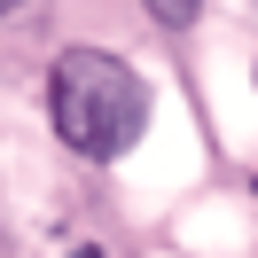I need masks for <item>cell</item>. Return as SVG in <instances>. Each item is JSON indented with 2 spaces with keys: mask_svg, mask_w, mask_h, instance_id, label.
Here are the masks:
<instances>
[{
  "mask_svg": "<svg viewBox=\"0 0 258 258\" xmlns=\"http://www.w3.org/2000/svg\"><path fill=\"white\" fill-rule=\"evenodd\" d=\"M196 8H204V0H149V16H157V24H188Z\"/></svg>",
  "mask_w": 258,
  "mask_h": 258,
  "instance_id": "cell-2",
  "label": "cell"
},
{
  "mask_svg": "<svg viewBox=\"0 0 258 258\" xmlns=\"http://www.w3.org/2000/svg\"><path fill=\"white\" fill-rule=\"evenodd\" d=\"M47 117L63 133V149H79L86 164H110L141 141L149 125V86L133 63H117L110 47H63L47 71Z\"/></svg>",
  "mask_w": 258,
  "mask_h": 258,
  "instance_id": "cell-1",
  "label": "cell"
},
{
  "mask_svg": "<svg viewBox=\"0 0 258 258\" xmlns=\"http://www.w3.org/2000/svg\"><path fill=\"white\" fill-rule=\"evenodd\" d=\"M16 8H24V0H0V16H16Z\"/></svg>",
  "mask_w": 258,
  "mask_h": 258,
  "instance_id": "cell-3",
  "label": "cell"
}]
</instances>
